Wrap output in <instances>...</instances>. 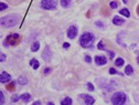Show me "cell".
Here are the masks:
<instances>
[{"label":"cell","instance_id":"30","mask_svg":"<svg viewBox=\"0 0 139 105\" xmlns=\"http://www.w3.org/2000/svg\"><path fill=\"white\" fill-rule=\"evenodd\" d=\"M87 90H88V91H91V92H92V91H94V85L92 84L91 82H88V83H87Z\"/></svg>","mask_w":139,"mask_h":105},{"label":"cell","instance_id":"21","mask_svg":"<svg viewBox=\"0 0 139 105\" xmlns=\"http://www.w3.org/2000/svg\"><path fill=\"white\" fill-rule=\"evenodd\" d=\"M124 63H125V61H124L123 58H118V59L115 60V65L116 66H123Z\"/></svg>","mask_w":139,"mask_h":105},{"label":"cell","instance_id":"31","mask_svg":"<svg viewBox=\"0 0 139 105\" xmlns=\"http://www.w3.org/2000/svg\"><path fill=\"white\" fill-rule=\"evenodd\" d=\"M107 53H108V57H109V59L113 60L114 57H115V52H114V51H108Z\"/></svg>","mask_w":139,"mask_h":105},{"label":"cell","instance_id":"11","mask_svg":"<svg viewBox=\"0 0 139 105\" xmlns=\"http://www.w3.org/2000/svg\"><path fill=\"white\" fill-rule=\"evenodd\" d=\"M113 23L115 24V26H121V24L125 23V19L120 18V17H118V16H115L113 18Z\"/></svg>","mask_w":139,"mask_h":105},{"label":"cell","instance_id":"16","mask_svg":"<svg viewBox=\"0 0 139 105\" xmlns=\"http://www.w3.org/2000/svg\"><path fill=\"white\" fill-rule=\"evenodd\" d=\"M119 13H120L121 16L126 17V18H128V17H130V11L127 9V8H123V9L119 10Z\"/></svg>","mask_w":139,"mask_h":105},{"label":"cell","instance_id":"20","mask_svg":"<svg viewBox=\"0 0 139 105\" xmlns=\"http://www.w3.org/2000/svg\"><path fill=\"white\" fill-rule=\"evenodd\" d=\"M60 4L63 8H68L71 6V0H61Z\"/></svg>","mask_w":139,"mask_h":105},{"label":"cell","instance_id":"12","mask_svg":"<svg viewBox=\"0 0 139 105\" xmlns=\"http://www.w3.org/2000/svg\"><path fill=\"white\" fill-rule=\"evenodd\" d=\"M21 99L24 102V103H29V102L32 99V96L30 93H24L21 95Z\"/></svg>","mask_w":139,"mask_h":105},{"label":"cell","instance_id":"19","mask_svg":"<svg viewBox=\"0 0 139 105\" xmlns=\"http://www.w3.org/2000/svg\"><path fill=\"white\" fill-rule=\"evenodd\" d=\"M39 49H40V42L34 41V42L32 43V45H31V51L32 52H37Z\"/></svg>","mask_w":139,"mask_h":105},{"label":"cell","instance_id":"10","mask_svg":"<svg viewBox=\"0 0 139 105\" xmlns=\"http://www.w3.org/2000/svg\"><path fill=\"white\" fill-rule=\"evenodd\" d=\"M95 63L97 65H105L107 64V58L104 55H96L95 57Z\"/></svg>","mask_w":139,"mask_h":105},{"label":"cell","instance_id":"33","mask_svg":"<svg viewBox=\"0 0 139 105\" xmlns=\"http://www.w3.org/2000/svg\"><path fill=\"white\" fill-rule=\"evenodd\" d=\"M63 48H64V49H68V48H70V43H68V42L63 43Z\"/></svg>","mask_w":139,"mask_h":105},{"label":"cell","instance_id":"37","mask_svg":"<svg viewBox=\"0 0 139 105\" xmlns=\"http://www.w3.org/2000/svg\"><path fill=\"white\" fill-rule=\"evenodd\" d=\"M46 105H54V103H53V102H49V103L46 104Z\"/></svg>","mask_w":139,"mask_h":105},{"label":"cell","instance_id":"6","mask_svg":"<svg viewBox=\"0 0 139 105\" xmlns=\"http://www.w3.org/2000/svg\"><path fill=\"white\" fill-rule=\"evenodd\" d=\"M80 97L84 102L85 105H94V103H95V98L93 96L88 95V94H81Z\"/></svg>","mask_w":139,"mask_h":105},{"label":"cell","instance_id":"29","mask_svg":"<svg viewBox=\"0 0 139 105\" xmlns=\"http://www.w3.org/2000/svg\"><path fill=\"white\" fill-rule=\"evenodd\" d=\"M52 72V69L51 68H45L44 69V71H43V73L45 74V75H48V74H50Z\"/></svg>","mask_w":139,"mask_h":105},{"label":"cell","instance_id":"5","mask_svg":"<svg viewBox=\"0 0 139 105\" xmlns=\"http://www.w3.org/2000/svg\"><path fill=\"white\" fill-rule=\"evenodd\" d=\"M41 7L44 10H55L57 7V0H41Z\"/></svg>","mask_w":139,"mask_h":105},{"label":"cell","instance_id":"14","mask_svg":"<svg viewBox=\"0 0 139 105\" xmlns=\"http://www.w3.org/2000/svg\"><path fill=\"white\" fill-rule=\"evenodd\" d=\"M72 104H73V101L68 96H66V97H64L61 101V105H72Z\"/></svg>","mask_w":139,"mask_h":105},{"label":"cell","instance_id":"27","mask_svg":"<svg viewBox=\"0 0 139 105\" xmlns=\"http://www.w3.org/2000/svg\"><path fill=\"white\" fill-rule=\"evenodd\" d=\"M6 9H8V5L5 4V2H1V4H0V10L5 11Z\"/></svg>","mask_w":139,"mask_h":105},{"label":"cell","instance_id":"26","mask_svg":"<svg viewBox=\"0 0 139 105\" xmlns=\"http://www.w3.org/2000/svg\"><path fill=\"white\" fill-rule=\"evenodd\" d=\"M109 74H120V75H123V74L121 73H119V72H117V70H116V69H114V68H110L109 69Z\"/></svg>","mask_w":139,"mask_h":105},{"label":"cell","instance_id":"1","mask_svg":"<svg viewBox=\"0 0 139 105\" xmlns=\"http://www.w3.org/2000/svg\"><path fill=\"white\" fill-rule=\"evenodd\" d=\"M21 21V17L20 15H17V13H10L1 18V27L2 28H12L16 27L17 24H19Z\"/></svg>","mask_w":139,"mask_h":105},{"label":"cell","instance_id":"24","mask_svg":"<svg viewBox=\"0 0 139 105\" xmlns=\"http://www.w3.org/2000/svg\"><path fill=\"white\" fill-rule=\"evenodd\" d=\"M20 98H21V96L17 95V94H13V95L11 96V102H13V103H15V102H18Z\"/></svg>","mask_w":139,"mask_h":105},{"label":"cell","instance_id":"28","mask_svg":"<svg viewBox=\"0 0 139 105\" xmlns=\"http://www.w3.org/2000/svg\"><path fill=\"white\" fill-rule=\"evenodd\" d=\"M95 26H96V27H98V28H104V27H105V24L103 23L102 21H96V22H95Z\"/></svg>","mask_w":139,"mask_h":105},{"label":"cell","instance_id":"32","mask_svg":"<svg viewBox=\"0 0 139 105\" xmlns=\"http://www.w3.org/2000/svg\"><path fill=\"white\" fill-rule=\"evenodd\" d=\"M84 59H85V61H86L87 63H92V58L90 57V55H85Z\"/></svg>","mask_w":139,"mask_h":105},{"label":"cell","instance_id":"22","mask_svg":"<svg viewBox=\"0 0 139 105\" xmlns=\"http://www.w3.org/2000/svg\"><path fill=\"white\" fill-rule=\"evenodd\" d=\"M109 7L112 8V9H117V7H118V2L117 1H115V0H113V1H110V4H109Z\"/></svg>","mask_w":139,"mask_h":105},{"label":"cell","instance_id":"13","mask_svg":"<svg viewBox=\"0 0 139 105\" xmlns=\"http://www.w3.org/2000/svg\"><path fill=\"white\" fill-rule=\"evenodd\" d=\"M30 65L33 68V70H38L39 66H40V62L37 59H31L30 60Z\"/></svg>","mask_w":139,"mask_h":105},{"label":"cell","instance_id":"34","mask_svg":"<svg viewBox=\"0 0 139 105\" xmlns=\"http://www.w3.org/2000/svg\"><path fill=\"white\" fill-rule=\"evenodd\" d=\"M5 60H6V55H5V53H1V59H0V61L5 62Z\"/></svg>","mask_w":139,"mask_h":105},{"label":"cell","instance_id":"17","mask_svg":"<svg viewBox=\"0 0 139 105\" xmlns=\"http://www.w3.org/2000/svg\"><path fill=\"white\" fill-rule=\"evenodd\" d=\"M132 73H134V68L130 64L127 65L126 68H125V74H126V75H131Z\"/></svg>","mask_w":139,"mask_h":105},{"label":"cell","instance_id":"36","mask_svg":"<svg viewBox=\"0 0 139 105\" xmlns=\"http://www.w3.org/2000/svg\"><path fill=\"white\" fill-rule=\"evenodd\" d=\"M137 15L139 16V5L137 6Z\"/></svg>","mask_w":139,"mask_h":105},{"label":"cell","instance_id":"2","mask_svg":"<svg viewBox=\"0 0 139 105\" xmlns=\"http://www.w3.org/2000/svg\"><path fill=\"white\" fill-rule=\"evenodd\" d=\"M94 42H95V35L92 32H88V31L83 33L80 37V40H79L80 45L84 49H91L92 46H93Z\"/></svg>","mask_w":139,"mask_h":105},{"label":"cell","instance_id":"39","mask_svg":"<svg viewBox=\"0 0 139 105\" xmlns=\"http://www.w3.org/2000/svg\"><path fill=\"white\" fill-rule=\"evenodd\" d=\"M137 63H138V64H139V55H138V57H137Z\"/></svg>","mask_w":139,"mask_h":105},{"label":"cell","instance_id":"18","mask_svg":"<svg viewBox=\"0 0 139 105\" xmlns=\"http://www.w3.org/2000/svg\"><path fill=\"white\" fill-rule=\"evenodd\" d=\"M6 88H8V91H13L16 88V82L11 81L9 83H7V84H6Z\"/></svg>","mask_w":139,"mask_h":105},{"label":"cell","instance_id":"3","mask_svg":"<svg viewBox=\"0 0 139 105\" xmlns=\"http://www.w3.org/2000/svg\"><path fill=\"white\" fill-rule=\"evenodd\" d=\"M21 41V35L19 33H10L9 35H7L4 41L5 46H13L18 45Z\"/></svg>","mask_w":139,"mask_h":105},{"label":"cell","instance_id":"4","mask_svg":"<svg viewBox=\"0 0 139 105\" xmlns=\"http://www.w3.org/2000/svg\"><path fill=\"white\" fill-rule=\"evenodd\" d=\"M126 101H127V96L124 92H116L112 96L113 105H125Z\"/></svg>","mask_w":139,"mask_h":105},{"label":"cell","instance_id":"23","mask_svg":"<svg viewBox=\"0 0 139 105\" xmlns=\"http://www.w3.org/2000/svg\"><path fill=\"white\" fill-rule=\"evenodd\" d=\"M97 48H98V50H101V51H104L105 49V44H104V42H103V41H99L98 42V44H97Z\"/></svg>","mask_w":139,"mask_h":105},{"label":"cell","instance_id":"15","mask_svg":"<svg viewBox=\"0 0 139 105\" xmlns=\"http://www.w3.org/2000/svg\"><path fill=\"white\" fill-rule=\"evenodd\" d=\"M18 83L20 85H26L28 84V79H27V76H24V75H20L18 77Z\"/></svg>","mask_w":139,"mask_h":105},{"label":"cell","instance_id":"25","mask_svg":"<svg viewBox=\"0 0 139 105\" xmlns=\"http://www.w3.org/2000/svg\"><path fill=\"white\" fill-rule=\"evenodd\" d=\"M0 104L1 105H4L5 104V94H4V92H0Z\"/></svg>","mask_w":139,"mask_h":105},{"label":"cell","instance_id":"9","mask_svg":"<svg viewBox=\"0 0 139 105\" xmlns=\"http://www.w3.org/2000/svg\"><path fill=\"white\" fill-rule=\"evenodd\" d=\"M0 82L4 83V84H7V83L11 82V75L7 72L2 71L1 72V76H0Z\"/></svg>","mask_w":139,"mask_h":105},{"label":"cell","instance_id":"38","mask_svg":"<svg viewBox=\"0 0 139 105\" xmlns=\"http://www.w3.org/2000/svg\"><path fill=\"white\" fill-rule=\"evenodd\" d=\"M123 2H124V4H127V2H128V0H123Z\"/></svg>","mask_w":139,"mask_h":105},{"label":"cell","instance_id":"35","mask_svg":"<svg viewBox=\"0 0 139 105\" xmlns=\"http://www.w3.org/2000/svg\"><path fill=\"white\" fill-rule=\"evenodd\" d=\"M32 105H42V104H41V101H35V102H33Z\"/></svg>","mask_w":139,"mask_h":105},{"label":"cell","instance_id":"8","mask_svg":"<svg viewBox=\"0 0 139 105\" xmlns=\"http://www.w3.org/2000/svg\"><path fill=\"white\" fill-rule=\"evenodd\" d=\"M77 33H79V29H77L76 26H71L68 28L67 30V37L70 39H75L77 35Z\"/></svg>","mask_w":139,"mask_h":105},{"label":"cell","instance_id":"7","mask_svg":"<svg viewBox=\"0 0 139 105\" xmlns=\"http://www.w3.org/2000/svg\"><path fill=\"white\" fill-rule=\"evenodd\" d=\"M52 58V52H51V49H50L49 45H45L43 52H42V59L45 61V62H49Z\"/></svg>","mask_w":139,"mask_h":105}]
</instances>
